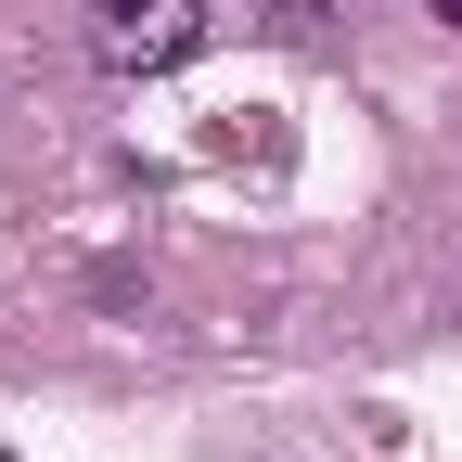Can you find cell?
<instances>
[{
	"label": "cell",
	"instance_id": "7a4b0ae2",
	"mask_svg": "<svg viewBox=\"0 0 462 462\" xmlns=\"http://www.w3.org/2000/svg\"><path fill=\"white\" fill-rule=\"evenodd\" d=\"M270 26H282V39H309V26H321V0H270Z\"/></svg>",
	"mask_w": 462,
	"mask_h": 462
},
{
	"label": "cell",
	"instance_id": "6da1fadb",
	"mask_svg": "<svg viewBox=\"0 0 462 462\" xmlns=\"http://www.w3.org/2000/svg\"><path fill=\"white\" fill-rule=\"evenodd\" d=\"M206 51V0H90V65L103 78H167Z\"/></svg>",
	"mask_w": 462,
	"mask_h": 462
},
{
	"label": "cell",
	"instance_id": "277c9868",
	"mask_svg": "<svg viewBox=\"0 0 462 462\" xmlns=\"http://www.w3.org/2000/svg\"><path fill=\"white\" fill-rule=\"evenodd\" d=\"M0 462H14V449H0Z\"/></svg>",
	"mask_w": 462,
	"mask_h": 462
},
{
	"label": "cell",
	"instance_id": "3957f363",
	"mask_svg": "<svg viewBox=\"0 0 462 462\" xmlns=\"http://www.w3.org/2000/svg\"><path fill=\"white\" fill-rule=\"evenodd\" d=\"M437 14H449V26H462V0H437Z\"/></svg>",
	"mask_w": 462,
	"mask_h": 462
}]
</instances>
